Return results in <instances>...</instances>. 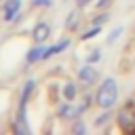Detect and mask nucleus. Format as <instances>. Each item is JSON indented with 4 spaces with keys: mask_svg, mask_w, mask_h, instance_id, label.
Returning a JSON list of instances; mask_svg holds the SVG:
<instances>
[{
    "mask_svg": "<svg viewBox=\"0 0 135 135\" xmlns=\"http://www.w3.org/2000/svg\"><path fill=\"white\" fill-rule=\"evenodd\" d=\"M116 101H118V82H116V78H103V82L99 84V89L95 93V103L101 110H112Z\"/></svg>",
    "mask_w": 135,
    "mask_h": 135,
    "instance_id": "obj_1",
    "label": "nucleus"
},
{
    "mask_svg": "<svg viewBox=\"0 0 135 135\" xmlns=\"http://www.w3.org/2000/svg\"><path fill=\"white\" fill-rule=\"evenodd\" d=\"M34 89H36V82H34V80H25V86L21 89V97H19V105H27V101H30V97H32V93H34Z\"/></svg>",
    "mask_w": 135,
    "mask_h": 135,
    "instance_id": "obj_9",
    "label": "nucleus"
},
{
    "mask_svg": "<svg viewBox=\"0 0 135 135\" xmlns=\"http://www.w3.org/2000/svg\"><path fill=\"white\" fill-rule=\"evenodd\" d=\"M68 46H70V40H68V38H63V40H59V42H55V44L46 46V49H44V55H42V61L51 59L53 55H59V53H63Z\"/></svg>",
    "mask_w": 135,
    "mask_h": 135,
    "instance_id": "obj_6",
    "label": "nucleus"
},
{
    "mask_svg": "<svg viewBox=\"0 0 135 135\" xmlns=\"http://www.w3.org/2000/svg\"><path fill=\"white\" fill-rule=\"evenodd\" d=\"M44 44L42 42H36L27 53H25V63L27 65H32V63H36V61H42V55H44Z\"/></svg>",
    "mask_w": 135,
    "mask_h": 135,
    "instance_id": "obj_7",
    "label": "nucleus"
},
{
    "mask_svg": "<svg viewBox=\"0 0 135 135\" xmlns=\"http://www.w3.org/2000/svg\"><path fill=\"white\" fill-rule=\"evenodd\" d=\"M32 4H34V6H42V8H49V6L53 4V0H32Z\"/></svg>",
    "mask_w": 135,
    "mask_h": 135,
    "instance_id": "obj_18",
    "label": "nucleus"
},
{
    "mask_svg": "<svg viewBox=\"0 0 135 135\" xmlns=\"http://www.w3.org/2000/svg\"><path fill=\"white\" fill-rule=\"evenodd\" d=\"M120 36H122V27H116V30H112V32L108 34L105 42H108V44H114V42H116V40H118Z\"/></svg>",
    "mask_w": 135,
    "mask_h": 135,
    "instance_id": "obj_14",
    "label": "nucleus"
},
{
    "mask_svg": "<svg viewBox=\"0 0 135 135\" xmlns=\"http://www.w3.org/2000/svg\"><path fill=\"white\" fill-rule=\"evenodd\" d=\"M32 36H34V42H44V40L51 36V27H49V23H46V21L36 23V27H34Z\"/></svg>",
    "mask_w": 135,
    "mask_h": 135,
    "instance_id": "obj_8",
    "label": "nucleus"
},
{
    "mask_svg": "<svg viewBox=\"0 0 135 135\" xmlns=\"http://www.w3.org/2000/svg\"><path fill=\"white\" fill-rule=\"evenodd\" d=\"M108 4H112V0H99L97 2V8H105Z\"/></svg>",
    "mask_w": 135,
    "mask_h": 135,
    "instance_id": "obj_19",
    "label": "nucleus"
},
{
    "mask_svg": "<svg viewBox=\"0 0 135 135\" xmlns=\"http://www.w3.org/2000/svg\"><path fill=\"white\" fill-rule=\"evenodd\" d=\"M110 118H112V112L110 110H103L97 118H95V122H93V127H97V129H101V127H105L108 122H110Z\"/></svg>",
    "mask_w": 135,
    "mask_h": 135,
    "instance_id": "obj_11",
    "label": "nucleus"
},
{
    "mask_svg": "<svg viewBox=\"0 0 135 135\" xmlns=\"http://www.w3.org/2000/svg\"><path fill=\"white\" fill-rule=\"evenodd\" d=\"M61 95H63V99L74 101V99L78 97V86H76L74 82H65V84H63V89H61Z\"/></svg>",
    "mask_w": 135,
    "mask_h": 135,
    "instance_id": "obj_10",
    "label": "nucleus"
},
{
    "mask_svg": "<svg viewBox=\"0 0 135 135\" xmlns=\"http://www.w3.org/2000/svg\"><path fill=\"white\" fill-rule=\"evenodd\" d=\"M99 32H101V25H93V27H89V30L80 36V40H91V38H95Z\"/></svg>",
    "mask_w": 135,
    "mask_h": 135,
    "instance_id": "obj_13",
    "label": "nucleus"
},
{
    "mask_svg": "<svg viewBox=\"0 0 135 135\" xmlns=\"http://www.w3.org/2000/svg\"><path fill=\"white\" fill-rule=\"evenodd\" d=\"M89 2H91V0H80V2H78V4H80V6H86V4H89Z\"/></svg>",
    "mask_w": 135,
    "mask_h": 135,
    "instance_id": "obj_20",
    "label": "nucleus"
},
{
    "mask_svg": "<svg viewBox=\"0 0 135 135\" xmlns=\"http://www.w3.org/2000/svg\"><path fill=\"white\" fill-rule=\"evenodd\" d=\"M99 59H101V51H99V49H93V51L86 55V63H93V65H95Z\"/></svg>",
    "mask_w": 135,
    "mask_h": 135,
    "instance_id": "obj_16",
    "label": "nucleus"
},
{
    "mask_svg": "<svg viewBox=\"0 0 135 135\" xmlns=\"http://www.w3.org/2000/svg\"><path fill=\"white\" fill-rule=\"evenodd\" d=\"M76 2H80V0H76Z\"/></svg>",
    "mask_w": 135,
    "mask_h": 135,
    "instance_id": "obj_21",
    "label": "nucleus"
},
{
    "mask_svg": "<svg viewBox=\"0 0 135 135\" xmlns=\"http://www.w3.org/2000/svg\"><path fill=\"white\" fill-rule=\"evenodd\" d=\"M116 122L120 127V131L124 133H135V101H129L127 105H122L116 114Z\"/></svg>",
    "mask_w": 135,
    "mask_h": 135,
    "instance_id": "obj_2",
    "label": "nucleus"
},
{
    "mask_svg": "<svg viewBox=\"0 0 135 135\" xmlns=\"http://www.w3.org/2000/svg\"><path fill=\"white\" fill-rule=\"evenodd\" d=\"M19 11H21V0H4L2 19L4 21H15V19H19Z\"/></svg>",
    "mask_w": 135,
    "mask_h": 135,
    "instance_id": "obj_5",
    "label": "nucleus"
},
{
    "mask_svg": "<svg viewBox=\"0 0 135 135\" xmlns=\"http://www.w3.org/2000/svg\"><path fill=\"white\" fill-rule=\"evenodd\" d=\"M97 78H99V74H97V70H95L93 63H86V65H82V68L78 70V80H80L82 84H86V86L95 84Z\"/></svg>",
    "mask_w": 135,
    "mask_h": 135,
    "instance_id": "obj_4",
    "label": "nucleus"
},
{
    "mask_svg": "<svg viewBox=\"0 0 135 135\" xmlns=\"http://www.w3.org/2000/svg\"><path fill=\"white\" fill-rule=\"evenodd\" d=\"M76 25H78V13L72 11L68 15V19H65V30H76Z\"/></svg>",
    "mask_w": 135,
    "mask_h": 135,
    "instance_id": "obj_12",
    "label": "nucleus"
},
{
    "mask_svg": "<svg viewBox=\"0 0 135 135\" xmlns=\"http://www.w3.org/2000/svg\"><path fill=\"white\" fill-rule=\"evenodd\" d=\"M108 19H110V15H108V13H101V15H97V17L93 19V25H103Z\"/></svg>",
    "mask_w": 135,
    "mask_h": 135,
    "instance_id": "obj_17",
    "label": "nucleus"
},
{
    "mask_svg": "<svg viewBox=\"0 0 135 135\" xmlns=\"http://www.w3.org/2000/svg\"><path fill=\"white\" fill-rule=\"evenodd\" d=\"M84 131H86L84 122H82L80 118H76V120H74V124H72V133H74V135H82Z\"/></svg>",
    "mask_w": 135,
    "mask_h": 135,
    "instance_id": "obj_15",
    "label": "nucleus"
},
{
    "mask_svg": "<svg viewBox=\"0 0 135 135\" xmlns=\"http://www.w3.org/2000/svg\"><path fill=\"white\" fill-rule=\"evenodd\" d=\"M89 105L86 103H82V105H74L72 101H68V99H63L59 105H57V116L59 118H65V120H76V118H80L82 116V112L86 110Z\"/></svg>",
    "mask_w": 135,
    "mask_h": 135,
    "instance_id": "obj_3",
    "label": "nucleus"
}]
</instances>
